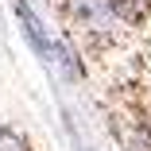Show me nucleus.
Here are the masks:
<instances>
[{"label":"nucleus","instance_id":"1","mask_svg":"<svg viewBox=\"0 0 151 151\" xmlns=\"http://www.w3.org/2000/svg\"><path fill=\"white\" fill-rule=\"evenodd\" d=\"M19 23H23V35L35 43V50H39V54L47 58V62H58V66H66V70L74 74V62H70V54L62 50V43H54V39H50V35L43 31V23L35 19V12H27L23 4H19Z\"/></svg>","mask_w":151,"mask_h":151},{"label":"nucleus","instance_id":"2","mask_svg":"<svg viewBox=\"0 0 151 151\" xmlns=\"http://www.w3.org/2000/svg\"><path fill=\"white\" fill-rule=\"evenodd\" d=\"M0 151H27V143H23L16 132H8V128H4V132H0Z\"/></svg>","mask_w":151,"mask_h":151}]
</instances>
